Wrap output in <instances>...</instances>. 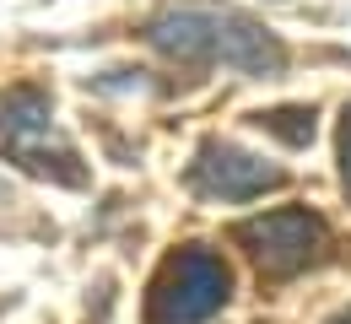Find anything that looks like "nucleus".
<instances>
[{
    "label": "nucleus",
    "instance_id": "f257e3e1",
    "mask_svg": "<svg viewBox=\"0 0 351 324\" xmlns=\"http://www.w3.org/2000/svg\"><path fill=\"white\" fill-rule=\"evenodd\" d=\"M146 38L152 49H162L168 60H184V65H227L243 76H281V65H287V49L260 22H249L227 5H211V0L162 5L146 22Z\"/></svg>",
    "mask_w": 351,
    "mask_h": 324
},
{
    "label": "nucleus",
    "instance_id": "f03ea898",
    "mask_svg": "<svg viewBox=\"0 0 351 324\" xmlns=\"http://www.w3.org/2000/svg\"><path fill=\"white\" fill-rule=\"evenodd\" d=\"M0 151L5 162L38 173V179H54V184H87V168L76 157V146L54 130V108H49L44 92L22 87L0 103Z\"/></svg>",
    "mask_w": 351,
    "mask_h": 324
},
{
    "label": "nucleus",
    "instance_id": "7ed1b4c3",
    "mask_svg": "<svg viewBox=\"0 0 351 324\" xmlns=\"http://www.w3.org/2000/svg\"><path fill=\"white\" fill-rule=\"evenodd\" d=\"M232 297V271L211 249H178L146 292V324H206Z\"/></svg>",
    "mask_w": 351,
    "mask_h": 324
},
{
    "label": "nucleus",
    "instance_id": "20e7f679",
    "mask_svg": "<svg viewBox=\"0 0 351 324\" xmlns=\"http://www.w3.org/2000/svg\"><path fill=\"white\" fill-rule=\"evenodd\" d=\"M238 243L249 249V260L260 265L265 276H298L308 265L324 260L330 249V227L324 216H313L303 205H281V211H265V216H249L238 227Z\"/></svg>",
    "mask_w": 351,
    "mask_h": 324
},
{
    "label": "nucleus",
    "instance_id": "39448f33",
    "mask_svg": "<svg viewBox=\"0 0 351 324\" xmlns=\"http://www.w3.org/2000/svg\"><path fill=\"white\" fill-rule=\"evenodd\" d=\"M189 184L211 200H260L270 189L287 184V173L276 162H265L254 151L232 146V140H206L195 151V168H189Z\"/></svg>",
    "mask_w": 351,
    "mask_h": 324
},
{
    "label": "nucleus",
    "instance_id": "423d86ee",
    "mask_svg": "<svg viewBox=\"0 0 351 324\" xmlns=\"http://www.w3.org/2000/svg\"><path fill=\"white\" fill-rule=\"evenodd\" d=\"M260 130L281 136L287 146H308L313 140V114L308 108H276V114H260Z\"/></svg>",
    "mask_w": 351,
    "mask_h": 324
},
{
    "label": "nucleus",
    "instance_id": "0eeeda50",
    "mask_svg": "<svg viewBox=\"0 0 351 324\" xmlns=\"http://www.w3.org/2000/svg\"><path fill=\"white\" fill-rule=\"evenodd\" d=\"M341 179L351 184V103H346V114H341Z\"/></svg>",
    "mask_w": 351,
    "mask_h": 324
},
{
    "label": "nucleus",
    "instance_id": "6e6552de",
    "mask_svg": "<svg viewBox=\"0 0 351 324\" xmlns=\"http://www.w3.org/2000/svg\"><path fill=\"white\" fill-rule=\"evenodd\" d=\"M335 324H351V308H346V314H341V319H335Z\"/></svg>",
    "mask_w": 351,
    "mask_h": 324
}]
</instances>
